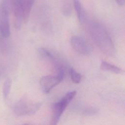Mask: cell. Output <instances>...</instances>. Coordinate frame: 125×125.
<instances>
[{"mask_svg": "<svg viewBox=\"0 0 125 125\" xmlns=\"http://www.w3.org/2000/svg\"><path fill=\"white\" fill-rule=\"evenodd\" d=\"M73 5L76 12L77 18L79 21L83 23L85 19V15L84 9L80 0H73Z\"/></svg>", "mask_w": 125, "mask_h": 125, "instance_id": "9c48e42d", "label": "cell"}, {"mask_svg": "<svg viewBox=\"0 0 125 125\" xmlns=\"http://www.w3.org/2000/svg\"><path fill=\"white\" fill-rule=\"evenodd\" d=\"M12 85V80L10 78L7 79L4 82L2 86V94L4 99L8 98L10 92Z\"/></svg>", "mask_w": 125, "mask_h": 125, "instance_id": "8fae6325", "label": "cell"}, {"mask_svg": "<svg viewBox=\"0 0 125 125\" xmlns=\"http://www.w3.org/2000/svg\"><path fill=\"white\" fill-rule=\"evenodd\" d=\"M12 8L14 18L15 27L17 30L21 28L23 22V12L21 0H8Z\"/></svg>", "mask_w": 125, "mask_h": 125, "instance_id": "8992f818", "label": "cell"}, {"mask_svg": "<svg viewBox=\"0 0 125 125\" xmlns=\"http://www.w3.org/2000/svg\"><path fill=\"white\" fill-rule=\"evenodd\" d=\"M38 52L41 57L46 61H49L52 64L54 67L57 68L59 66L63 65L58 60L57 58L54 56V55L48 50L43 47H40L38 49Z\"/></svg>", "mask_w": 125, "mask_h": 125, "instance_id": "ba28073f", "label": "cell"}, {"mask_svg": "<svg viewBox=\"0 0 125 125\" xmlns=\"http://www.w3.org/2000/svg\"><path fill=\"white\" fill-rule=\"evenodd\" d=\"M69 73L72 82L75 83H79L82 80L81 75L77 72L74 68H70L69 69Z\"/></svg>", "mask_w": 125, "mask_h": 125, "instance_id": "7c38bea8", "label": "cell"}, {"mask_svg": "<svg viewBox=\"0 0 125 125\" xmlns=\"http://www.w3.org/2000/svg\"><path fill=\"white\" fill-rule=\"evenodd\" d=\"M117 3L120 6H123L125 3V0H115Z\"/></svg>", "mask_w": 125, "mask_h": 125, "instance_id": "9a60e30c", "label": "cell"}, {"mask_svg": "<svg viewBox=\"0 0 125 125\" xmlns=\"http://www.w3.org/2000/svg\"><path fill=\"white\" fill-rule=\"evenodd\" d=\"M76 94V91H70L66 94L60 101L52 105L53 115L50 125H57L60 119L69 103Z\"/></svg>", "mask_w": 125, "mask_h": 125, "instance_id": "7a4b0ae2", "label": "cell"}, {"mask_svg": "<svg viewBox=\"0 0 125 125\" xmlns=\"http://www.w3.org/2000/svg\"><path fill=\"white\" fill-rule=\"evenodd\" d=\"M83 113L86 115L92 116L97 114L98 113V110L94 107H88L84 109Z\"/></svg>", "mask_w": 125, "mask_h": 125, "instance_id": "5bb4252c", "label": "cell"}, {"mask_svg": "<svg viewBox=\"0 0 125 125\" xmlns=\"http://www.w3.org/2000/svg\"><path fill=\"white\" fill-rule=\"evenodd\" d=\"M64 75V68L62 67L56 71L55 75H47L42 77L40 81L42 91L45 94L49 93L52 88L62 81Z\"/></svg>", "mask_w": 125, "mask_h": 125, "instance_id": "3957f363", "label": "cell"}, {"mask_svg": "<svg viewBox=\"0 0 125 125\" xmlns=\"http://www.w3.org/2000/svg\"><path fill=\"white\" fill-rule=\"evenodd\" d=\"M40 106V103H33L27 97L21 98L14 105L13 110L17 116H24L35 113Z\"/></svg>", "mask_w": 125, "mask_h": 125, "instance_id": "277c9868", "label": "cell"}, {"mask_svg": "<svg viewBox=\"0 0 125 125\" xmlns=\"http://www.w3.org/2000/svg\"><path fill=\"white\" fill-rule=\"evenodd\" d=\"M62 11L63 14L66 17H68L71 15V8L69 2H66L63 4Z\"/></svg>", "mask_w": 125, "mask_h": 125, "instance_id": "4fadbf2b", "label": "cell"}, {"mask_svg": "<svg viewBox=\"0 0 125 125\" xmlns=\"http://www.w3.org/2000/svg\"><path fill=\"white\" fill-rule=\"evenodd\" d=\"M89 30L92 39L99 50L107 56H114V43L105 27L100 22L94 21L90 24Z\"/></svg>", "mask_w": 125, "mask_h": 125, "instance_id": "6da1fadb", "label": "cell"}, {"mask_svg": "<svg viewBox=\"0 0 125 125\" xmlns=\"http://www.w3.org/2000/svg\"><path fill=\"white\" fill-rule=\"evenodd\" d=\"M101 68L104 71H109L116 74H121L123 72V70L120 67L105 61L102 62Z\"/></svg>", "mask_w": 125, "mask_h": 125, "instance_id": "30bf717a", "label": "cell"}, {"mask_svg": "<svg viewBox=\"0 0 125 125\" xmlns=\"http://www.w3.org/2000/svg\"><path fill=\"white\" fill-rule=\"evenodd\" d=\"M70 42L72 48L77 53L85 55L90 52V46L84 38L77 36H74L71 38Z\"/></svg>", "mask_w": 125, "mask_h": 125, "instance_id": "52a82bcc", "label": "cell"}, {"mask_svg": "<svg viewBox=\"0 0 125 125\" xmlns=\"http://www.w3.org/2000/svg\"><path fill=\"white\" fill-rule=\"evenodd\" d=\"M29 125L28 124H24V125Z\"/></svg>", "mask_w": 125, "mask_h": 125, "instance_id": "2e32d148", "label": "cell"}, {"mask_svg": "<svg viewBox=\"0 0 125 125\" xmlns=\"http://www.w3.org/2000/svg\"><path fill=\"white\" fill-rule=\"evenodd\" d=\"M9 13V2L7 0H4L0 4V33L5 38L10 35Z\"/></svg>", "mask_w": 125, "mask_h": 125, "instance_id": "5b68a950", "label": "cell"}]
</instances>
